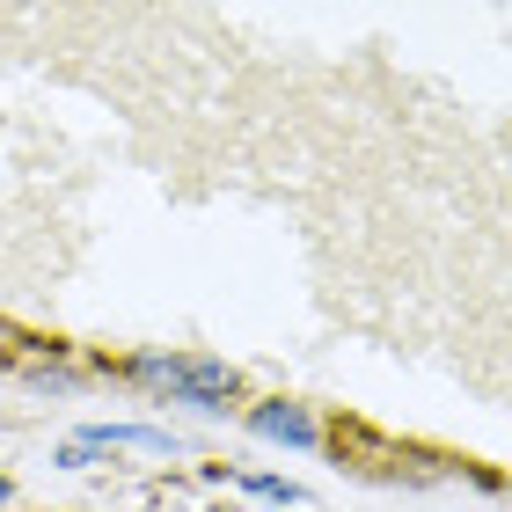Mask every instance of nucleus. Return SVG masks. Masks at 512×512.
Returning a JSON list of instances; mask_svg holds the SVG:
<instances>
[{
	"instance_id": "1",
	"label": "nucleus",
	"mask_w": 512,
	"mask_h": 512,
	"mask_svg": "<svg viewBox=\"0 0 512 512\" xmlns=\"http://www.w3.org/2000/svg\"><path fill=\"white\" fill-rule=\"evenodd\" d=\"M125 374L139 388H154V395H176V403H198V410H227L235 403V366H220V359H176V352H139Z\"/></svg>"
},
{
	"instance_id": "2",
	"label": "nucleus",
	"mask_w": 512,
	"mask_h": 512,
	"mask_svg": "<svg viewBox=\"0 0 512 512\" xmlns=\"http://www.w3.org/2000/svg\"><path fill=\"white\" fill-rule=\"evenodd\" d=\"M249 425L264 432V439H286V447H315V417L300 410V403H264Z\"/></svg>"
},
{
	"instance_id": "3",
	"label": "nucleus",
	"mask_w": 512,
	"mask_h": 512,
	"mask_svg": "<svg viewBox=\"0 0 512 512\" xmlns=\"http://www.w3.org/2000/svg\"><path fill=\"white\" fill-rule=\"evenodd\" d=\"M242 491H256V498H278V505H300V491H293V483H278V476H242Z\"/></svg>"
}]
</instances>
